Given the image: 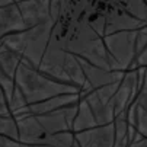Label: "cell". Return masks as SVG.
I'll list each match as a JSON object with an SVG mask.
<instances>
[{
	"mask_svg": "<svg viewBox=\"0 0 147 147\" xmlns=\"http://www.w3.org/2000/svg\"><path fill=\"white\" fill-rule=\"evenodd\" d=\"M0 117H12L10 115V111H9V103H7V99L0 88Z\"/></svg>",
	"mask_w": 147,
	"mask_h": 147,
	"instance_id": "cell-23",
	"label": "cell"
},
{
	"mask_svg": "<svg viewBox=\"0 0 147 147\" xmlns=\"http://www.w3.org/2000/svg\"><path fill=\"white\" fill-rule=\"evenodd\" d=\"M16 86L22 90L28 105H36L60 95L82 93V89L74 85L61 83L50 76L20 63L15 76Z\"/></svg>",
	"mask_w": 147,
	"mask_h": 147,
	"instance_id": "cell-1",
	"label": "cell"
},
{
	"mask_svg": "<svg viewBox=\"0 0 147 147\" xmlns=\"http://www.w3.org/2000/svg\"><path fill=\"white\" fill-rule=\"evenodd\" d=\"M50 15H51V20L57 25V24L60 22V18H61V2H58V0H54V2H51Z\"/></svg>",
	"mask_w": 147,
	"mask_h": 147,
	"instance_id": "cell-21",
	"label": "cell"
},
{
	"mask_svg": "<svg viewBox=\"0 0 147 147\" xmlns=\"http://www.w3.org/2000/svg\"><path fill=\"white\" fill-rule=\"evenodd\" d=\"M121 7L130 13L133 18L147 25V2H141V0H131V2H121Z\"/></svg>",
	"mask_w": 147,
	"mask_h": 147,
	"instance_id": "cell-14",
	"label": "cell"
},
{
	"mask_svg": "<svg viewBox=\"0 0 147 147\" xmlns=\"http://www.w3.org/2000/svg\"><path fill=\"white\" fill-rule=\"evenodd\" d=\"M0 88H2V90H3L6 99H7V103H9V100H10L13 92H15V88H16V82H15L13 77L7 76L2 69H0Z\"/></svg>",
	"mask_w": 147,
	"mask_h": 147,
	"instance_id": "cell-16",
	"label": "cell"
},
{
	"mask_svg": "<svg viewBox=\"0 0 147 147\" xmlns=\"http://www.w3.org/2000/svg\"><path fill=\"white\" fill-rule=\"evenodd\" d=\"M77 58L82 64L83 73L86 76L88 85L93 90H98L103 86L112 85V83H121L124 76H125V71H107V70H102L99 67L92 66L90 63H88L86 60H83L80 57H77Z\"/></svg>",
	"mask_w": 147,
	"mask_h": 147,
	"instance_id": "cell-8",
	"label": "cell"
},
{
	"mask_svg": "<svg viewBox=\"0 0 147 147\" xmlns=\"http://www.w3.org/2000/svg\"><path fill=\"white\" fill-rule=\"evenodd\" d=\"M147 47V35L143 34L141 31H138V35H137V41H136V50H137V57L146 50Z\"/></svg>",
	"mask_w": 147,
	"mask_h": 147,
	"instance_id": "cell-22",
	"label": "cell"
},
{
	"mask_svg": "<svg viewBox=\"0 0 147 147\" xmlns=\"http://www.w3.org/2000/svg\"><path fill=\"white\" fill-rule=\"evenodd\" d=\"M0 48H2V41H0Z\"/></svg>",
	"mask_w": 147,
	"mask_h": 147,
	"instance_id": "cell-28",
	"label": "cell"
},
{
	"mask_svg": "<svg viewBox=\"0 0 147 147\" xmlns=\"http://www.w3.org/2000/svg\"><path fill=\"white\" fill-rule=\"evenodd\" d=\"M28 26L24 22L16 2H12L7 6L0 7V41L3 38L26 31Z\"/></svg>",
	"mask_w": 147,
	"mask_h": 147,
	"instance_id": "cell-9",
	"label": "cell"
},
{
	"mask_svg": "<svg viewBox=\"0 0 147 147\" xmlns=\"http://www.w3.org/2000/svg\"><path fill=\"white\" fill-rule=\"evenodd\" d=\"M128 147H147V138H141V140H134L133 143H130Z\"/></svg>",
	"mask_w": 147,
	"mask_h": 147,
	"instance_id": "cell-26",
	"label": "cell"
},
{
	"mask_svg": "<svg viewBox=\"0 0 147 147\" xmlns=\"http://www.w3.org/2000/svg\"><path fill=\"white\" fill-rule=\"evenodd\" d=\"M119 85H121V83H112V85L103 86V88H100V89H98V90H95V92H96V95L99 96V99H100L103 103H109V100H111V99L114 98V95L117 93Z\"/></svg>",
	"mask_w": 147,
	"mask_h": 147,
	"instance_id": "cell-19",
	"label": "cell"
},
{
	"mask_svg": "<svg viewBox=\"0 0 147 147\" xmlns=\"http://www.w3.org/2000/svg\"><path fill=\"white\" fill-rule=\"evenodd\" d=\"M20 63H22V58H20L16 53H13L12 50L6 48L2 44V48H0V69H2L7 76L15 79Z\"/></svg>",
	"mask_w": 147,
	"mask_h": 147,
	"instance_id": "cell-13",
	"label": "cell"
},
{
	"mask_svg": "<svg viewBox=\"0 0 147 147\" xmlns=\"http://www.w3.org/2000/svg\"><path fill=\"white\" fill-rule=\"evenodd\" d=\"M79 102H80V93H71V95H60L36 105H29L28 108H29V114L39 115V114H50V112L61 111Z\"/></svg>",
	"mask_w": 147,
	"mask_h": 147,
	"instance_id": "cell-11",
	"label": "cell"
},
{
	"mask_svg": "<svg viewBox=\"0 0 147 147\" xmlns=\"http://www.w3.org/2000/svg\"><path fill=\"white\" fill-rule=\"evenodd\" d=\"M138 67H146V69H147V47H146V50L137 57L136 63L131 66L130 70H137Z\"/></svg>",
	"mask_w": 147,
	"mask_h": 147,
	"instance_id": "cell-24",
	"label": "cell"
},
{
	"mask_svg": "<svg viewBox=\"0 0 147 147\" xmlns=\"http://www.w3.org/2000/svg\"><path fill=\"white\" fill-rule=\"evenodd\" d=\"M79 147H114L115 144V127L114 124L103 125L93 130L74 134Z\"/></svg>",
	"mask_w": 147,
	"mask_h": 147,
	"instance_id": "cell-7",
	"label": "cell"
},
{
	"mask_svg": "<svg viewBox=\"0 0 147 147\" xmlns=\"http://www.w3.org/2000/svg\"><path fill=\"white\" fill-rule=\"evenodd\" d=\"M98 127V122L89 108V105L86 103V100L80 99V103H79V112H77V117L73 122V128H71V133L73 134H77V133H82V131H88V130H93Z\"/></svg>",
	"mask_w": 147,
	"mask_h": 147,
	"instance_id": "cell-12",
	"label": "cell"
},
{
	"mask_svg": "<svg viewBox=\"0 0 147 147\" xmlns=\"http://www.w3.org/2000/svg\"><path fill=\"white\" fill-rule=\"evenodd\" d=\"M137 35L138 31H127L103 36V42L108 53L118 61L124 71H128L137 60Z\"/></svg>",
	"mask_w": 147,
	"mask_h": 147,
	"instance_id": "cell-4",
	"label": "cell"
},
{
	"mask_svg": "<svg viewBox=\"0 0 147 147\" xmlns=\"http://www.w3.org/2000/svg\"><path fill=\"white\" fill-rule=\"evenodd\" d=\"M18 128H19V141L38 144L44 138L58 134L71 131L66 121L64 109L50 112V114H24L16 117Z\"/></svg>",
	"mask_w": 147,
	"mask_h": 147,
	"instance_id": "cell-3",
	"label": "cell"
},
{
	"mask_svg": "<svg viewBox=\"0 0 147 147\" xmlns=\"http://www.w3.org/2000/svg\"><path fill=\"white\" fill-rule=\"evenodd\" d=\"M24 18V22L28 28H34L38 25H44L51 20L50 6L51 2L48 0H28V2H16Z\"/></svg>",
	"mask_w": 147,
	"mask_h": 147,
	"instance_id": "cell-6",
	"label": "cell"
},
{
	"mask_svg": "<svg viewBox=\"0 0 147 147\" xmlns=\"http://www.w3.org/2000/svg\"><path fill=\"white\" fill-rule=\"evenodd\" d=\"M138 103V102H137ZM136 130L138 134L147 138V111L138 105L137 107V115H136Z\"/></svg>",
	"mask_w": 147,
	"mask_h": 147,
	"instance_id": "cell-17",
	"label": "cell"
},
{
	"mask_svg": "<svg viewBox=\"0 0 147 147\" xmlns=\"http://www.w3.org/2000/svg\"><path fill=\"white\" fill-rule=\"evenodd\" d=\"M138 105H141V107H143V108L147 111V100H146V102H141V103H138Z\"/></svg>",
	"mask_w": 147,
	"mask_h": 147,
	"instance_id": "cell-27",
	"label": "cell"
},
{
	"mask_svg": "<svg viewBox=\"0 0 147 147\" xmlns=\"http://www.w3.org/2000/svg\"><path fill=\"white\" fill-rule=\"evenodd\" d=\"M107 16V29L105 36L118 34V32H127V31H141L146 25L130 13H127L121 7V2H114L109 12L105 13Z\"/></svg>",
	"mask_w": 147,
	"mask_h": 147,
	"instance_id": "cell-5",
	"label": "cell"
},
{
	"mask_svg": "<svg viewBox=\"0 0 147 147\" xmlns=\"http://www.w3.org/2000/svg\"><path fill=\"white\" fill-rule=\"evenodd\" d=\"M90 26L100 38H103L105 36V29H107V16L105 15H98L95 19L90 20Z\"/></svg>",
	"mask_w": 147,
	"mask_h": 147,
	"instance_id": "cell-20",
	"label": "cell"
},
{
	"mask_svg": "<svg viewBox=\"0 0 147 147\" xmlns=\"http://www.w3.org/2000/svg\"><path fill=\"white\" fill-rule=\"evenodd\" d=\"M80 99L86 100V103L89 105V108L98 122L99 127H103V125H109L114 124L115 121V114L114 109L109 107V103H103L99 96L96 95L95 90H88V92H82L80 93Z\"/></svg>",
	"mask_w": 147,
	"mask_h": 147,
	"instance_id": "cell-10",
	"label": "cell"
},
{
	"mask_svg": "<svg viewBox=\"0 0 147 147\" xmlns=\"http://www.w3.org/2000/svg\"><path fill=\"white\" fill-rule=\"evenodd\" d=\"M54 26V22H48L44 25L28 28L24 32H18L3 38L2 44L16 53L22 58L24 64L38 70L51 41Z\"/></svg>",
	"mask_w": 147,
	"mask_h": 147,
	"instance_id": "cell-2",
	"label": "cell"
},
{
	"mask_svg": "<svg viewBox=\"0 0 147 147\" xmlns=\"http://www.w3.org/2000/svg\"><path fill=\"white\" fill-rule=\"evenodd\" d=\"M0 137L19 141V128L15 117H0Z\"/></svg>",
	"mask_w": 147,
	"mask_h": 147,
	"instance_id": "cell-15",
	"label": "cell"
},
{
	"mask_svg": "<svg viewBox=\"0 0 147 147\" xmlns=\"http://www.w3.org/2000/svg\"><path fill=\"white\" fill-rule=\"evenodd\" d=\"M138 103H141V102H146L147 100V69H146V76H144V82H143V86H141V90H140V93H138V96H137V99H136Z\"/></svg>",
	"mask_w": 147,
	"mask_h": 147,
	"instance_id": "cell-25",
	"label": "cell"
},
{
	"mask_svg": "<svg viewBox=\"0 0 147 147\" xmlns=\"http://www.w3.org/2000/svg\"><path fill=\"white\" fill-rule=\"evenodd\" d=\"M0 147H54L48 144H32V143H24V141H18L12 140L7 137H0ZM73 147H79L77 143H74Z\"/></svg>",
	"mask_w": 147,
	"mask_h": 147,
	"instance_id": "cell-18",
	"label": "cell"
}]
</instances>
